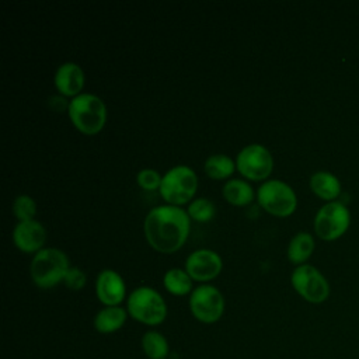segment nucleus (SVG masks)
<instances>
[{
  "label": "nucleus",
  "instance_id": "f257e3e1",
  "mask_svg": "<svg viewBox=\"0 0 359 359\" xmlns=\"http://www.w3.org/2000/svg\"><path fill=\"white\" fill-rule=\"evenodd\" d=\"M191 217L187 210L175 205H158L149 210L143 222V231L150 247L163 254L178 251L187 241Z\"/></svg>",
  "mask_w": 359,
  "mask_h": 359
},
{
  "label": "nucleus",
  "instance_id": "f03ea898",
  "mask_svg": "<svg viewBox=\"0 0 359 359\" xmlns=\"http://www.w3.org/2000/svg\"><path fill=\"white\" fill-rule=\"evenodd\" d=\"M67 115L79 132L95 135L107 122V107L98 95L81 93L70 98Z\"/></svg>",
  "mask_w": 359,
  "mask_h": 359
},
{
  "label": "nucleus",
  "instance_id": "7ed1b4c3",
  "mask_svg": "<svg viewBox=\"0 0 359 359\" xmlns=\"http://www.w3.org/2000/svg\"><path fill=\"white\" fill-rule=\"evenodd\" d=\"M70 266L69 257L62 250L42 248L31 259L29 275L38 287L50 289L63 282Z\"/></svg>",
  "mask_w": 359,
  "mask_h": 359
},
{
  "label": "nucleus",
  "instance_id": "20e7f679",
  "mask_svg": "<svg viewBox=\"0 0 359 359\" xmlns=\"http://www.w3.org/2000/svg\"><path fill=\"white\" fill-rule=\"evenodd\" d=\"M128 314L146 325H158L167 317L164 297L150 286H139L126 299Z\"/></svg>",
  "mask_w": 359,
  "mask_h": 359
},
{
  "label": "nucleus",
  "instance_id": "39448f33",
  "mask_svg": "<svg viewBox=\"0 0 359 359\" xmlns=\"http://www.w3.org/2000/svg\"><path fill=\"white\" fill-rule=\"evenodd\" d=\"M198 189V175L189 165L178 164L171 167L161 180L158 188L161 198L168 205L181 206L192 201Z\"/></svg>",
  "mask_w": 359,
  "mask_h": 359
},
{
  "label": "nucleus",
  "instance_id": "423d86ee",
  "mask_svg": "<svg viewBox=\"0 0 359 359\" xmlns=\"http://www.w3.org/2000/svg\"><path fill=\"white\" fill-rule=\"evenodd\" d=\"M258 205L272 216L287 217L297 208L294 189L282 180H266L257 191Z\"/></svg>",
  "mask_w": 359,
  "mask_h": 359
},
{
  "label": "nucleus",
  "instance_id": "0eeeda50",
  "mask_svg": "<svg viewBox=\"0 0 359 359\" xmlns=\"http://www.w3.org/2000/svg\"><path fill=\"white\" fill-rule=\"evenodd\" d=\"M351 224L349 209L338 201L324 203L314 216V233L324 241H335L342 237Z\"/></svg>",
  "mask_w": 359,
  "mask_h": 359
},
{
  "label": "nucleus",
  "instance_id": "6e6552de",
  "mask_svg": "<svg viewBox=\"0 0 359 359\" xmlns=\"http://www.w3.org/2000/svg\"><path fill=\"white\" fill-rule=\"evenodd\" d=\"M290 283L300 297L313 304L324 303L331 293L327 278L310 264L296 266L290 275Z\"/></svg>",
  "mask_w": 359,
  "mask_h": 359
},
{
  "label": "nucleus",
  "instance_id": "1a4fd4ad",
  "mask_svg": "<svg viewBox=\"0 0 359 359\" xmlns=\"http://www.w3.org/2000/svg\"><path fill=\"white\" fill-rule=\"evenodd\" d=\"M224 296L222 292L209 283L196 286L189 294V310L192 316L205 324H212L220 320L224 313Z\"/></svg>",
  "mask_w": 359,
  "mask_h": 359
},
{
  "label": "nucleus",
  "instance_id": "9d476101",
  "mask_svg": "<svg viewBox=\"0 0 359 359\" xmlns=\"http://www.w3.org/2000/svg\"><path fill=\"white\" fill-rule=\"evenodd\" d=\"M236 168L247 180L262 181L272 172L273 157L265 146L251 143L238 151L236 157Z\"/></svg>",
  "mask_w": 359,
  "mask_h": 359
},
{
  "label": "nucleus",
  "instance_id": "9b49d317",
  "mask_svg": "<svg viewBox=\"0 0 359 359\" xmlns=\"http://www.w3.org/2000/svg\"><path fill=\"white\" fill-rule=\"evenodd\" d=\"M223 268L222 257L209 248L192 251L185 259V271L194 280L208 282L215 279Z\"/></svg>",
  "mask_w": 359,
  "mask_h": 359
},
{
  "label": "nucleus",
  "instance_id": "f8f14e48",
  "mask_svg": "<svg viewBox=\"0 0 359 359\" xmlns=\"http://www.w3.org/2000/svg\"><path fill=\"white\" fill-rule=\"evenodd\" d=\"M95 294L104 306H121L126 296V285L121 273L114 269H102L95 279Z\"/></svg>",
  "mask_w": 359,
  "mask_h": 359
},
{
  "label": "nucleus",
  "instance_id": "ddd939ff",
  "mask_svg": "<svg viewBox=\"0 0 359 359\" xmlns=\"http://www.w3.org/2000/svg\"><path fill=\"white\" fill-rule=\"evenodd\" d=\"M13 241L22 252H38L46 241V230L43 224L35 219L18 222L13 229Z\"/></svg>",
  "mask_w": 359,
  "mask_h": 359
},
{
  "label": "nucleus",
  "instance_id": "4468645a",
  "mask_svg": "<svg viewBox=\"0 0 359 359\" xmlns=\"http://www.w3.org/2000/svg\"><path fill=\"white\" fill-rule=\"evenodd\" d=\"M84 79V72L80 65L74 62H65L57 66L53 76V83L60 95L73 98L81 94Z\"/></svg>",
  "mask_w": 359,
  "mask_h": 359
},
{
  "label": "nucleus",
  "instance_id": "2eb2a0df",
  "mask_svg": "<svg viewBox=\"0 0 359 359\" xmlns=\"http://www.w3.org/2000/svg\"><path fill=\"white\" fill-rule=\"evenodd\" d=\"M309 187L311 192L323 201H335L342 191L341 182L337 175L330 171H316L309 180Z\"/></svg>",
  "mask_w": 359,
  "mask_h": 359
},
{
  "label": "nucleus",
  "instance_id": "dca6fc26",
  "mask_svg": "<svg viewBox=\"0 0 359 359\" xmlns=\"http://www.w3.org/2000/svg\"><path fill=\"white\" fill-rule=\"evenodd\" d=\"M128 318V310L122 306H104L94 317V328L101 334L121 330Z\"/></svg>",
  "mask_w": 359,
  "mask_h": 359
},
{
  "label": "nucleus",
  "instance_id": "f3484780",
  "mask_svg": "<svg viewBox=\"0 0 359 359\" xmlns=\"http://www.w3.org/2000/svg\"><path fill=\"white\" fill-rule=\"evenodd\" d=\"M223 198L233 206H245L250 205L254 198H257L252 187L241 178H230L224 182L222 188Z\"/></svg>",
  "mask_w": 359,
  "mask_h": 359
},
{
  "label": "nucleus",
  "instance_id": "a211bd4d",
  "mask_svg": "<svg viewBox=\"0 0 359 359\" xmlns=\"http://www.w3.org/2000/svg\"><path fill=\"white\" fill-rule=\"evenodd\" d=\"M314 247H316L314 237L309 231H299L289 241V245L286 250L287 259L297 266L303 265L311 257Z\"/></svg>",
  "mask_w": 359,
  "mask_h": 359
},
{
  "label": "nucleus",
  "instance_id": "6ab92c4d",
  "mask_svg": "<svg viewBox=\"0 0 359 359\" xmlns=\"http://www.w3.org/2000/svg\"><path fill=\"white\" fill-rule=\"evenodd\" d=\"M192 280L194 279L189 276V273L181 268H171L163 276V285L165 290L174 296L191 294L194 290Z\"/></svg>",
  "mask_w": 359,
  "mask_h": 359
},
{
  "label": "nucleus",
  "instance_id": "aec40b11",
  "mask_svg": "<svg viewBox=\"0 0 359 359\" xmlns=\"http://www.w3.org/2000/svg\"><path fill=\"white\" fill-rule=\"evenodd\" d=\"M203 170L212 180H226L236 171V161L227 154L216 153L205 160Z\"/></svg>",
  "mask_w": 359,
  "mask_h": 359
},
{
  "label": "nucleus",
  "instance_id": "412c9836",
  "mask_svg": "<svg viewBox=\"0 0 359 359\" xmlns=\"http://www.w3.org/2000/svg\"><path fill=\"white\" fill-rule=\"evenodd\" d=\"M142 349L149 359H165L170 346L161 332L147 331L142 335Z\"/></svg>",
  "mask_w": 359,
  "mask_h": 359
},
{
  "label": "nucleus",
  "instance_id": "4be33fe9",
  "mask_svg": "<svg viewBox=\"0 0 359 359\" xmlns=\"http://www.w3.org/2000/svg\"><path fill=\"white\" fill-rule=\"evenodd\" d=\"M187 213L192 220L203 223V222H209L215 216L216 208L210 199L196 198L189 202Z\"/></svg>",
  "mask_w": 359,
  "mask_h": 359
},
{
  "label": "nucleus",
  "instance_id": "5701e85b",
  "mask_svg": "<svg viewBox=\"0 0 359 359\" xmlns=\"http://www.w3.org/2000/svg\"><path fill=\"white\" fill-rule=\"evenodd\" d=\"M13 213L18 222L32 220L36 213V203L29 195H18L13 202Z\"/></svg>",
  "mask_w": 359,
  "mask_h": 359
},
{
  "label": "nucleus",
  "instance_id": "b1692460",
  "mask_svg": "<svg viewBox=\"0 0 359 359\" xmlns=\"http://www.w3.org/2000/svg\"><path fill=\"white\" fill-rule=\"evenodd\" d=\"M163 175L153 168H142L136 175L137 185L144 191H156L161 185Z\"/></svg>",
  "mask_w": 359,
  "mask_h": 359
},
{
  "label": "nucleus",
  "instance_id": "393cba45",
  "mask_svg": "<svg viewBox=\"0 0 359 359\" xmlns=\"http://www.w3.org/2000/svg\"><path fill=\"white\" fill-rule=\"evenodd\" d=\"M87 282V276L84 273L83 269L77 268V266H70V269L67 271L63 283L70 289V290H80L86 286Z\"/></svg>",
  "mask_w": 359,
  "mask_h": 359
},
{
  "label": "nucleus",
  "instance_id": "a878e982",
  "mask_svg": "<svg viewBox=\"0 0 359 359\" xmlns=\"http://www.w3.org/2000/svg\"><path fill=\"white\" fill-rule=\"evenodd\" d=\"M69 102L70 101H67L66 97H63V95H52L48 100V105L53 111H57V112H63L65 109H67L69 108Z\"/></svg>",
  "mask_w": 359,
  "mask_h": 359
}]
</instances>
